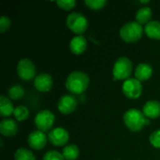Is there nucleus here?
<instances>
[{
  "instance_id": "obj_27",
  "label": "nucleus",
  "mask_w": 160,
  "mask_h": 160,
  "mask_svg": "<svg viewBox=\"0 0 160 160\" xmlns=\"http://www.w3.org/2000/svg\"><path fill=\"white\" fill-rule=\"evenodd\" d=\"M149 142L153 147L160 149V129H157L151 133L149 137Z\"/></svg>"
},
{
  "instance_id": "obj_13",
  "label": "nucleus",
  "mask_w": 160,
  "mask_h": 160,
  "mask_svg": "<svg viewBox=\"0 0 160 160\" xmlns=\"http://www.w3.org/2000/svg\"><path fill=\"white\" fill-rule=\"evenodd\" d=\"M18 132V124L14 119L4 118L0 122V133L4 137H13Z\"/></svg>"
},
{
  "instance_id": "obj_14",
  "label": "nucleus",
  "mask_w": 160,
  "mask_h": 160,
  "mask_svg": "<svg viewBox=\"0 0 160 160\" xmlns=\"http://www.w3.org/2000/svg\"><path fill=\"white\" fill-rule=\"evenodd\" d=\"M87 49V40L85 37L82 36H75L71 38L69 42V50L75 55L82 54Z\"/></svg>"
},
{
  "instance_id": "obj_30",
  "label": "nucleus",
  "mask_w": 160,
  "mask_h": 160,
  "mask_svg": "<svg viewBox=\"0 0 160 160\" xmlns=\"http://www.w3.org/2000/svg\"><path fill=\"white\" fill-rule=\"evenodd\" d=\"M116 160H119V159H116Z\"/></svg>"
},
{
  "instance_id": "obj_18",
  "label": "nucleus",
  "mask_w": 160,
  "mask_h": 160,
  "mask_svg": "<svg viewBox=\"0 0 160 160\" xmlns=\"http://www.w3.org/2000/svg\"><path fill=\"white\" fill-rule=\"evenodd\" d=\"M14 106L9 98L2 95L0 97V115L4 118H8L14 112Z\"/></svg>"
},
{
  "instance_id": "obj_23",
  "label": "nucleus",
  "mask_w": 160,
  "mask_h": 160,
  "mask_svg": "<svg viewBox=\"0 0 160 160\" xmlns=\"http://www.w3.org/2000/svg\"><path fill=\"white\" fill-rule=\"evenodd\" d=\"M14 160H36V157L30 149L22 147L14 153Z\"/></svg>"
},
{
  "instance_id": "obj_8",
  "label": "nucleus",
  "mask_w": 160,
  "mask_h": 160,
  "mask_svg": "<svg viewBox=\"0 0 160 160\" xmlns=\"http://www.w3.org/2000/svg\"><path fill=\"white\" fill-rule=\"evenodd\" d=\"M124 95L129 99H138L142 94V84L136 78H129L122 84Z\"/></svg>"
},
{
  "instance_id": "obj_3",
  "label": "nucleus",
  "mask_w": 160,
  "mask_h": 160,
  "mask_svg": "<svg viewBox=\"0 0 160 160\" xmlns=\"http://www.w3.org/2000/svg\"><path fill=\"white\" fill-rule=\"evenodd\" d=\"M143 33L144 27L135 21L125 23L120 28L119 36L121 39L127 43H135L142 38Z\"/></svg>"
},
{
  "instance_id": "obj_12",
  "label": "nucleus",
  "mask_w": 160,
  "mask_h": 160,
  "mask_svg": "<svg viewBox=\"0 0 160 160\" xmlns=\"http://www.w3.org/2000/svg\"><path fill=\"white\" fill-rule=\"evenodd\" d=\"M35 88L41 93H47L53 86V80L49 73H39L34 79Z\"/></svg>"
},
{
  "instance_id": "obj_28",
  "label": "nucleus",
  "mask_w": 160,
  "mask_h": 160,
  "mask_svg": "<svg viewBox=\"0 0 160 160\" xmlns=\"http://www.w3.org/2000/svg\"><path fill=\"white\" fill-rule=\"evenodd\" d=\"M11 25V21L8 17L7 16H2L0 18V33H6L7 31H8L9 27Z\"/></svg>"
},
{
  "instance_id": "obj_9",
  "label": "nucleus",
  "mask_w": 160,
  "mask_h": 160,
  "mask_svg": "<svg viewBox=\"0 0 160 160\" xmlns=\"http://www.w3.org/2000/svg\"><path fill=\"white\" fill-rule=\"evenodd\" d=\"M48 140L54 146H64L69 141V133L66 128L62 127L55 128L49 132Z\"/></svg>"
},
{
  "instance_id": "obj_26",
  "label": "nucleus",
  "mask_w": 160,
  "mask_h": 160,
  "mask_svg": "<svg viewBox=\"0 0 160 160\" xmlns=\"http://www.w3.org/2000/svg\"><path fill=\"white\" fill-rule=\"evenodd\" d=\"M42 160H66L64 156L62 155V153L58 152V151H54V150H51L48 151L47 153L44 154Z\"/></svg>"
},
{
  "instance_id": "obj_21",
  "label": "nucleus",
  "mask_w": 160,
  "mask_h": 160,
  "mask_svg": "<svg viewBox=\"0 0 160 160\" xmlns=\"http://www.w3.org/2000/svg\"><path fill=\"white\" fill-rule=\"evenodd\" d=\"M25 95L24 88L20 84H14L8 90V96L12 100H20Z\"/></svg>"
},
{
  "instance_id": "obj_22",
  "label": "nucleus",
  "mask_w": 160,
  "mask_h": 160,
  "mask_svg": "<svg viewBox=\"0 0 160 160\" xmlns=\"http://www.w3.org/2000/svg\"><path fill=\"white\" fill-rule=\"evenodd\" d=\"M29 115H30V112H29L28 108L23 105L17 106L13 112V116H14L15 120L18 122H22V121L27 120Z\"/></svg>"
},
{
  "instance_id": "obj_7",
  "label": "nucleus",
  "mask_w": 160,
  "mask_h": 160,
  "mask_svg": "<svg viewBox=\"0 0 160 160\" xmlns=\"http://www.w3.org/2000/svg\"><path fill=\"white\" fill-rule=\"evenodd\" d=\"M16 70L19 78L25 82L35 79L37 76L36 66L29 58H22L17 64Z\"/></svg>"
},
{
  "instance_id": "obj_29",
  "label": "nucleus",
  "mask_w": 160,
  "mask_h": 160,
  "mask_svg": "<svg viewBox=\"0 0 160 160\" xmlns=\"http://www.w3.org/2000/svg\"><path fill=\"white\" fill-rule=\"evenodd\" d=\"M140 3H141V4H149L150 1H149V0H147V1H140Z\"/></svg>"
},
{
  "instance_id": "obj_1",
  "label": "nucleus",
  "mask_w": 160,
  "mask_h": 160,
  "mask_svg": "<svg viewBox=\"0 0 160 160\" xmlns=\"http://www.w3.org/2000/svg\"><path fill=\"white\" fill-rule=\"evenodd\" d=\"M90 83V79L85 72L72 71L67 77L65 86L71 95H81L85 92Z\"/></svg>"
},
{
  "instance_id": "obj_24",
  "label": "nucleus",
  "mask_w": 160,
  "mask_h": 160,
  "mask_svg": "<svg viewBox=\"0 0 160 160\" xmlns=\"http://www.w3.org/2000/svg\"><path fill=\"white\" fill-rule=\"evenodd\" d=\"M84 4L92 10H100L107 5L106 0H85Z\"/></svg>"
},
{
  "instance_id": "obj_11",
  "label": "nucleus",
  "mask_w": 160,
  "mask_h": 160,
  "mask_svg": "<svg viewBox=\"0 0 160 160\" xmlns=\"http://www.w3.org/2000/svg\"><path fill=\"white\" fill-rule=\"evenodd\" d=\"M47 141L48 135H46L45 132H42L38 129L32 131L27 137V143L29 147L33 150L43 149L47 144Z\"/></svg>"
},
{
  "instance_id": "obj_4",
  "label": "nucleus",
  "mask_w": 160,
  "mask_h": 160,
  "mask_svg": "<svg viewBox=\"0 0 160 160\" xmlns=\"http://www.w3.org/2000/svg\"><path fill=\"white\" fill-rule=\"evenodd\" d=\"M133 72L132 61L126 56L117 58L112 68V78L113 81H126L130 78Z\"/></svg>"
},
{
  "instance_id": "obj_17",
  "label": "nucleus",
  "mask_w": 160,
  "mask_h": 160,
  "mask_svg": "<svg viewBox=\"0 0 160 160\" xmlns=\"http://www.w3.org/2000/svg\"><path fill=\"white\" fill-rule=\"evenodd\" d=\"M144 33L151 39L160 40V21H151L145 24Z\"/></svg>"
},
{
  "instance_id": "obj_10",
  "label": "nucleus",
  "mask_w": 160,
  "mask_h": 160,
  "mask_svg": "<svg viewBox=\"0 0 160 160\" xmlns=\"http://www.w3.org/2000/svg\"><path fill=\"white\" fill-rule=\"evenodd\" d=\"M78 105V100L74 95H64L62 96L57 102V110L60 113L68 115L72 113Z\"/></svg>"
},
{
  "instance_id": "obj_5",
  "label": "nucleus",
  "mask_w": 160,
  "mask_h": 160,
  "mask_svg": "<svg viewBox=\"0 0 160 160\" xmlns=\"http://www.w3.org/2000/svg\"><path fill=\"white\" fill-rule=\"evenodd\" d=\"M68 28L76 36H82L88 28V20L81 12H71L66 18Z\"/></svg>"
},
{
  "instance_id": "obj_15",
  "label": "nucleus",
  "mask_w": 160,
  "mask_h": 160,
  "mask_svg": "<svg viewBox=\"0 0 160 160\" xmlns=\"http://www.w3.org/2000/svg\"><path fill=\"white\" fill-rule=\"evenodd\" d=\"M142 112L147 119H157L160 116V101L152 99L145 102Z\"/></svg>"
},
{
  "instance_id": "obj_25",
  "label": "nucleus",
  "mask_w": 160,
  "mask_h": 160,
  "mask_svg": "<svg viewBox=\"0 0 160 160\" xmlns=\"http://www.w3.org/2000/svg\"><path fill=\"white\" fill-rule=\"evenodd\" d=\"M56 5L59 8L65 10V11H68L71 10L73 8H75L77 2L75 0H57Z\"/></svg>"
},
{
  "instance_id": "obj_16",
  "label": "nucleus",
  "mask_w": 160,
  "mask_h": 160,
  "mask_svg": "<svg viewBox=\"0 0 160 160\" xmlns=\"http://www.w3.org/2000/svg\"><path fill=\"white\" fill-rule=\"evenodd\" d=\"M153 68L150 64L147 63H141L135 68V78L142 82H145L149 80L153 75Z\"/></svg>"
},
{
  "instance_id": "obj_6",
  "label": "nucleus",
  "mask_w": 160,
  "mask_h": 160,
  "mask_svg": "<svg viewBox=\"0 0 160 160\" xmlns=\"http://www.w3.org/2000/svg\"><path fill=\"white\" fill-rule=\"evenodd\" d=\"M55 122V115L50 110H42L38 112L34 119L35 126L38 130L42 132L51 131Z\"/></svg>"
},
{
  "instance_id": "obj_2",
  "label": "nucleus",
  "mask_w": 160,
  "mask_h": 160,
  "mask_svg": "<svg viewBox=\"0 0 160 160\" xmlns=\"http://www.w3.org/2000/svg\"><path fill=\"white\" fill-rule=\"evenodd\" d=\"M125 126L132 132H138L142 130L145 126L150 124V120L145 117L142 111L138 109L128 110L123 116Z\"/></svg>"
},
{
  "instance_id": "obj_20",
  "label": "nucleus",
  "mask_w": 160,
  "mask_h": 160,
  "mask_svg": "<svg viewBox=\"0 0 160 160\" xmlns=\"http://www.w3.org/2000/svg\"><path fill=\"white\" fill-rule=\"evenodd\" d=\"M62 155L66 160H76L80 156V149L75 144H68L64 147Z\"/></svg>"
},
{
  "instance_id": "obj_19",
  "label": "nucleus",
  "mask_w": 160,
  "mask_h": 160,
  "mask_svg": "<svg viewBox=\"0 0 160 160\" xmlns=\"http://www.w3.org/2000/svg\"><path fill=\"white\" fill-rule=\"evenodd\" d=\"M152 16H153V11L151 9V8L145 6V7H142L140 8L135 15V19L136 22H139L140 24H147L149 22H151L152 20Z\"/></svg>"
}]
</instances>
